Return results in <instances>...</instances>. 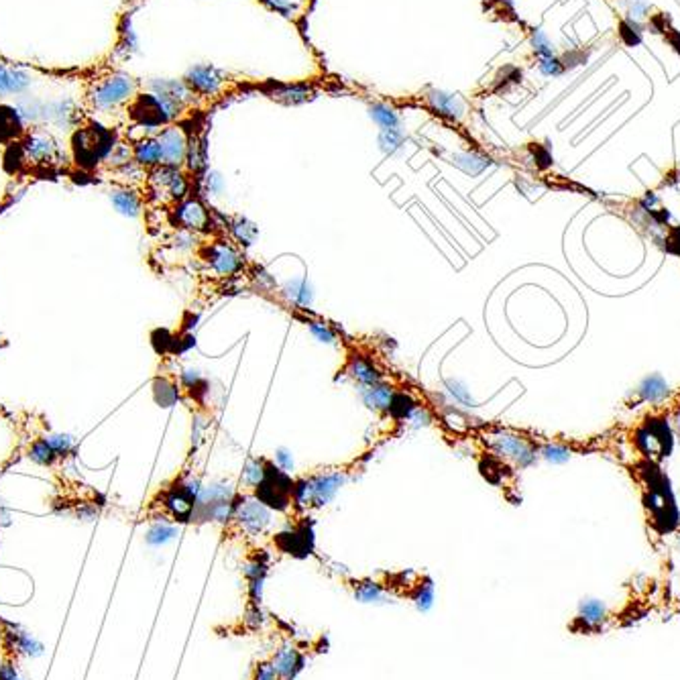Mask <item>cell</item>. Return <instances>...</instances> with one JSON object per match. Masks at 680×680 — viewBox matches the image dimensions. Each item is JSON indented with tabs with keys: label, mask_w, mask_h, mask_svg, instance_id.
<instances>
[{
	"label": "cell",
	"mask_w": 680,
	"mask_h": 680,
	"mask_svg": "<svg viewBox=\"0 0 680 680\" xmlns=\"http://www.w3.org/2000/svg\"><path fill=\"white\" fill-rule=\"evenodd\" d=\"M0 680H19V675L10 664H2L0 666Z\"/></svg>",
	"instance_id": "43"
},
{
	"label": "cell",
	"mask_w": 680,
	"mask_h": 680,
	"mask_svg": "<svg viewBox=\"0 0 680 680\" xmlns=\"http://www.w3.org/2000/svg\"><path fill=\"white\" fill-rule=\"evenodd\" d=\"M137 94V80L122 71H106L90 80L86 102L96 113H111L128 104Z\"/></svg>",
	"instance_id": "1"
},
{
	"label": "cell",
	"mask_w": 680,
	"mask_h": 680,
	"mask_svg": "<svg viewBox=\"0 0 680 680\" xmlns=\"http://www.w3.org/2000/svg\"><path fill=\"white\" fill-rule=\"evenodd\" d=\"M133 159L145 168V170H155L161 166V147L155 137H143L135 141L133 145Z\"/></svg>",
	"instance_id": "15"
},
{
	"label": "cell",
	"mask_w": 680,
	"mask_h": 680,
	"mask_svg": "<svg viewBox=\"0 0 680 680\" xmlns=\"http://www.w3.org/2000/svg\"><path fill=\"white\" fill-rule=\"evenodd\" d=\"M25 124L19 111L10 106H0V143H12L25 137Z\"/></svg>",
	"instance_id": "16"
},
{
	"label": "cell",
	"mask_w": 680,
	"mask_h": 680,
	"mask_svg": "<svg viewBox=\"0 0 680 680\" xmlns=\"http://www.w3.org/2000/svg\"><path fill=\"white\" fill-rule=\"evenodd\" d=\"M269 660H271V666H273L277 679L295 680L297 679V675L306 668L308 656H306V652L299 650L295 644L284 642V644L273 652V656H271Z\"/></svg>",
	"instance_id": "7"
},
{
	"label": "cell",
	"mask_w": 680,
	"mask_h": 680,
	"mask_svg": "<svg viewBox=\"0 0 680 680\" xmlns=\"http://www.w3.org/2000/svg\"><path fill=\"white\" fill-rule=\"evenodd\" d=\"M285 293H287L293 302H297L299 306H308V304H310V289H306L304 282H291V284H287Z\"/></svg>",
	"instance_id": "35"
},
{
	"label": "cell",
	"mask_w": 680,
	"mask_h": 680,
	"mask_svg": "<svg viewBox=\"0 0 680 680\" xmlns=\"http://www.w3.org/2000/svg\"><path fill=\"white\" fill-rule=\"evenodd\" d=\"M342 582L350 591L352 599L359 603H383L389 595L385 591L383 582L377 578H371V576H361V578L348 576Z\"/></svg>",
	"instance_id": "9"
},
{
	"label": "cell",
	"mask_w": 680,
	"mask_h": 680,
	"mask_svg": "<svg viewBox=\"0 0 680 680\" xmlns=\"http://www.w3.org/2000/svg\"><path fill=\"white\" fill-rule=\"evenodd\" d=\"M238 534L259 536L271 523V510L257 497H242L234 501V511L228 519Z\"/></svg>",
	"instance_id": "3"
},
{
	"label": "cell",
	"mask_w": 680,
	"mask_h": 680,
	"mask_svg": "<svg viewBox=\"0 0 680 680\" xmlns=\"http://www.w3.org/2000/svg\"><path fill=\"white\" fill-rule=\"evenodd\" d=\"M12 94V80H10V67L0 63V98Z\"/></svg>",
	"instance_id": "39"
},
{
	"label": "cell",
	"mask_w": 680,
	"mask_h": 680,
	"mask_svg": "<svg viewBox=\"0 0 680 680\" xmlns=\"http://www.w3.org/2000/svg\"><path fill=\"white\" fill-rule=\"evenodd\" d=\"M403 145V133L399 128H383L381 135H379V147L385 151V153H396L397 149H401Z\"/></svg>",
	"instance_id": "28"
},
{
	"label": "cell",
	"mask_w": 680,
	"mask_h": 680,
	"mask_svg": "<svg viewBox=\"0 0 680 680\" xmlns=\"http://www.w3.org/2000/svg\"><path fill=\"white\" fill-rule=\"evenodd\" d=\"M348 373L361 381L363 385H377L381 381V373L373 367L371 361L367 359H361V356H352L350 363H348Z\"/></svg>",
	"instance_id": "20"
},
{
	"label": "cell",
	"mask_w": 680,
	"mask_h": 680,
	"mask_svg": "<svg viewBox=\"0 0 680 680\" xmlns=\"http://www.w3.org/2000/svg\"><path fill=\"white\" fill-rule=\"evenodd\" d=\"M495 444L499 449V453L508 454V456H513L515 460H521L528 456V449L523 446L521 440L517 438H510V436H497L495 438Z\"/></svg>",
	"instance_id": "26"
},
{
	"label": "cell",
	"mask_w": 680,
	"mask_h": 680,
	"mask_svg": "<svg viewBox=\"0 0 680 680\" xmlns=\"http://www.w3.org/2000/svg\"><path fill=\"white\" fill-rule=\"evenodd\" d=\"M23 153H25V159L27 161H33V163H49L54 161L57 155V145L54 141V137L45 131H29L25 137H23Z\"/></svg>",
	"instance_id": "8"
},
{
	"label": "cell",
	"mask_w": 680,
	"mask_h": 680,
	"mask_svg": "<svg viewBox=\"0 0 680 680\" xmlns=\"http://www.w3.org/2000/svg\"><path fill=\"white\" fill-rule=\"evenodd\" d=\"M265 8H269V10H273V12H277V14H282V16H293L295 14V10H297V6H295V2L293 0H259Z\"/></svg>",
	"instance_id": "33"
},
{
	"label": "cell",
	"mask_w": 680,
	"mask_h": 680,
	"mask_svg": "<svg viewBox=\"0 0 680 680\" xmlns=\"http://www.w3.org/2000/svg\"><path fill=\"white\" fill-rule=\"evenodd\" d=\"M159 147H161V166L168 168H179L185 161L190 137L188 133L177 124H168L155 135Z\"/></svg>",
	"instance_id": "5"
},
{
	"label": "cell",
	"mask_w": 680,
	"mask_h": 680,
	"mask_svg": "<svg viewBox=\"0 0 680 680\" xmlns=\"http://www.w3.org/2000/svg\"><path fill=\"white\" fill-rule=\"evenodd\" d=\"M240 624L245 627V631H261L263 625L267 624V615L263 613V607H261V605H251V603H247V607H245V615H242Z\"/></svg>",
	"instance_id": "24"
},
{
	"label": "cell",
	"mask_w": 680,
	"mask_h": 680,
	"mask_svg": "<svg viewBox=\"0 0 680 680\" xmlns=\"http://www.w3.org/2000/svg\"><path fill=\"white\" fill-rule=\"evenodd\" d=\"M369 114H371V118H373L381 128H397V126H399V116H397L396 111H394L392 106H387V104H381V102L371 104V106H369Z\"/></svg>",
	"instance_id": "23"
},
{
	"label": "cell",
	"mask_w": 680,
	"mask_h": 680,
	"mask_svg": "<svg viewBox=\"0 0 680 680\" xmlns=\"http://www.w3.org/2000/svg\"><path fill=\"white\" fill-rule=\"evenodd\" d=\"M251 680H280L273 666H271V660L265 658V660H259L255 666H253V672H251Z\"/></svg>",
	"instance_id": "36"
},
{
	"label": "cell",
	"mask_w": 680,
	"mask_h": 680,
	"mask_svg": "<svg viewBox=\"0 0 680 680\" xmlns=\"http://www.w3.org/2000/svg\"><path fill=\"white\" fill-rule=\"evenodd\" d=\"M538 67H540V71L544 73V76H558V73H563V63L556 59V57L552 56V57H540V63H538Z\"/></svg>",
	"instance_id": "37"
},
{
	"label": "cell",
	"mask_w": 680,
	"mask_h": 680,
	"mask_svg": "<svg viewBox=\"0 0 680 680\" xmlns=\"http://www.w3.org/2000/svg\"><path fill=\"white\" fill-rule=\"evenodd\" d=\"M662 394H664V385L658 379H650L646 383V396L648 397H658L662 396Z\"/></svg>",
	"instance_id": "41"
},
{
	"label": "cell",
	"mask_w": 680,
	"mask_h": 680,
	"mask_svg": "<svg viewBox=\"0 0 680 680\" xmlns=\"http://www.w3.org/2000/svg\"><path fill=\"white\" fill-rule=\"evenodd\" d=\"M363 399L369 407L373 409H387L392 407V401H394V389H389L387 385H365L363 387Z\"/></svg>",
	"instance_id": "21"
},
{
	"label": "cell",
	"mask_w": 680,
	"mask_h": 680,
	"mask_svg": "<svg viewBox=\"0 0 680 680\" xmlns=\"http://www.w3.org/2000/svg\"><path fill=\"white\" fill-rule=\"evenodd\" d=\"M208 261H210L212 269L218 271V273H223V275H230V273H234L240 267L238 255L230 247H227V245H214V247H210Z\"/></svg>",
	"instance_id": "17"
},
{
	"label": "cell",
	"mask_w": 680,
	"mask_h": 680,
	"mask_svg": "<svg viewBox=\"0 0 680 680\" xmlns=\"http://www.w3.org/2000/svg\"><path fill=\"white\" fill-rule=\"evenodd\" d=\"M275 456H277V462H280V466L284 468L285 473H287V471H291V466H293L291 454L282 449V451H277V454H275Z\"/></svg>",
	"instance_id": "42"
},
{
	"label": "cell",
	"mask_w": 680,
	"mask_h": 680,
	"mask_svg": "<svg viewBox=\"0 0 680 680\" xmlns=\"http://www.w3.org/2000/svg\"><path fill=\"white\" fill-rule=\"evenodd\" d=\"M267 94L269 98L284 104H302L306 100H312L316 90L310 84H275Z\"/></svg>",
	"instance_id": "14"
},
{
	"label": "cell",
	"mask_w": 680,
	"mask_h": 680,
	"mask_svg": "<svg viewBox=\"0 0 680 680\" xmlns=\"http://www.w3.org/2000/svg\"><path fill=\"white\" fill-rule=\"evenodd\" d=\"M232 232H234V236H236L240 242L251 245V242L255 240V236H257V227L251 225V223H247V220H236V223L232 225Z\"/></svg>",
	"instance_id": "34"
},
{
	"label": "cell",
	"mask_w": 680,
	"mask_h": 680,
	"mask_svg": "<svg viewBox=\"0 0 680 680\" xmlns=\"http://www.w3.org/2000/svg\"><path fill=\"white\" fill-rule=\"evenodd\" d=\"M265 468H267V462L265 460H259V458H253L247 462V468H245V481L251 485V487H259L265 479Z\"/></svg>",
	"instance_id": "29"
},
{
	"label": "cell",
	"mask_w": 680,
	"mask_h": 680,
	"mask_svg": "<svg viewBox=\"0 0 680 680\" xmlns=\"http://www.w3.org/2000/svg\"><path fill=\"white\" fill-rule=\"evenodd\" d=\"M185 161H188L190 171H194V173H198V171L206 168V141H204V139L190 137V145H188Z\"/></svg>",
	"instance_id": "22"
},
{
	"label": "cell",
	"mask_w": 680,
	"mask_h": 680,
	"mask_svg": "<svg viewBox=\"0 0 680 680\" xmlns=\"http://www.w3.org/2000/svg\"><path fill=\"white\" fill-rule=\"evenodd\" d=\"M532 45H534V52L538 54V57L554 56V47H552V43L548 41V37H546L540 29H534V33H532Z\"/></svg>",
	"instance_id": "32"
},
{
	"label": "cell",
	"mask_w": 680,
	"mask_h": 680,
	"mask_svg": "<svg viewBox=\"0 0 680 680\" xmlns=\"http://www.w3.org/2000/svg\"><path fill=\"white\" fill-rule=\"evenodd\" d=\"M183 84L194 96H216L225 88L227 78L214 65H196L185 73Z\"/></svg>",
	"instance_id": "6"
},
{
	"label": "cell",
	"mask_w": 680,
	"mask_h": 680,
	"mask_svg": "<svg viewBox=\"0 0 680 680\" xmlns=\"http://www.w3.org/2000/svg\"><path fill=\"white\" fill-rule=\"evenodd\" d=\"M342 481H344V477L340 473L318 475V477L299 481L293 487V503L302 510L322 508L337 495Z\"/></svg>",
	"instance_id": "2"
},
{
	"label": "cell",
	"mask_w": 680,
	"mask_h": 680,
	"mask_svg": "<svg viewBox=\"0 0 680 680\" xmlns=\"http://www.w3.org/2000/svg\"><path fill=\"white\" fill-rule=\"evenodd\" d=\"M277 544L282 546L284 552H289L293 556H306L314 548V538H312V532L306 525H302L291 532L280 534Z\"/></svg>",
	"instance_id": "13"
},
{
	"label": "cell",
	"mask_w": 680,
	"mask_h": 680,
	"mask_svg": "<svg viewBox=\"0 0 680 680\" xmlns=\"http://www.w3.org/2000/svg\"><path fill=\"white\" fill-rule=\"evenodd\" d=\"M607 620V609L601 601L597 599H587L578 605V615L574 617L572 622V629L574 631H585V633H591V631H599L601 625L605 624Z\"/></svg>",
	"instance_id": "10"
},
{
	"label": "cell",
	"mask_w": 680,
	"mask_h": 680,
	"mask_svg": "<svg viewBox=\"0 0 680 680\" xmlns=\"http://www.w3.org/2000/svg\"><path fill=\"white\" fill-rule=\"evenodd\" d=\"M407 599H409L420 611H428V609H432V605H434V580H432L430 576L422 574L420 580L416 582V587H413V591L409 593Z\"/></svg>",
	"instance_id": "19"
},
{
	"label": "cell",
	"mask_w": 680,
	"mask_h": 680,
	"mask_svg": "<svg viewBox=\"0 0 680 680\" xmlns=\"http://www.w3.org/2000/svg\"><path fill=\"white\" fill-rule=\"evenodd\" d=\"M206 185L212 194H220L223 192V179L218 173H208L206 175Z\"/></svg>",
	"instance_id": "40"
},
{
	"label": "cell",
	"mask_w": 680,
	"mask_h": 680,
	"mask_svg": "<svg viewBox=\"0 0 680 680\" xmlns=\"http://www.w3.org/2000/svg\"><path fill=\"white\" fill-rule=\"evenodd\" d=\"M173 536H175V525H171L170 521L161 519V521H155V523L149 528V532H147V542L157 546V544H163V542L171 540Z\"/></svg>",
	"instance_id": "25"
},
{
	"label": "cell",
	"mask_w": 680,
	"mask_h": 680,
	"mask_svg": "<svg viewBox=\"0 0 680 680\" xmlns=\"http://www.w3.org/2000/svg\"><path fill=\"white\" fill-rule=\"evenodd\" d=\"M149 181V194L166 204V202H183V198L188 196L190 183L183 171H179V168H168V166H159L155 170H151V173L147 175Z\"/></svg>",
	"instance_id": "4"
},
{
	"label": "cell",
	"mask_w": 680,
	"mask_h": 680,
	"mask_svg": "<svg viewBox=\"0 0 680 680\" xmlns=\"http://www.w3.org/2000/svg\"><path fill=\"white\" fill-rule=\"evenodd\" d=\"M546 456H548V458H554V460H565V458H567V454L563 453L560 449H548V451H546Z\"/></svg>",
	"instance_id": "44"
},
{
	"label": "cell",
	"mask_w": 680,
	"mask_h": 680,
	"mask_svg": "<svg viewBox=\"0 0 680 680\" xmlns=\"http://www.w3.org/2000/svg\"><path fill=\"white\" fill-rule=\"evenodd\" d=\"M426 100H428V104L434 113L444 116V118H451V120H460L466 113V106L458 96L442 92V90H436V88H430L426 92Z\"/></svg>",
	"instance_id": "11"
},
{
	"label": "cell",
	"mask_w": 680,
	"mask_h": 680,
	"mask_svg": "<svg viewBox=\"0 0 680 680\" xmlns=\"http://www.w3.org/2000/svg\"><path fill=\"white\" fill-rule=\"evenodd\" d=\"M418 405L413 403V399L409 396H405V394H396L394 396V401H392V407H389V411L396 416V418H399V420H403V418H409L411 413H413V409H416Z\"/></svg>",
	"instance_id": "30"
},
{
	"label": "cell",
	"mask_w": 680,
	"mask_h": 680,
	"mask_svg": "<svg viewBox=\"0 0 680 680\" xmlns=\"http://www.w3.org/2000/svg\"><path fill=\"white\" fill-rule=\"evenodd\" d=\"M29 456H31L33 462H37V464H41V466H49V464L56 462V458H59V456L52 451V446H49L43 438L37 440V442H33V446H31V451H29Z\"/></svg>",
	"instance_id": "27"
},
{
	"label": "cell",
	"mask_w": 680,
	"mask_h": 680,
	"mask_svg": "<svg viewBox=\"0 0 680 680\" xmlns=\"http://www.w3.org/2000/svg\"><path fill=\"white\" fill-rule=\"evenodd\" d=\"M43 440L52 446V451H54L57 456H65V454L73 449V440H71V436H67V434H45Z\"/></svg>",
	"instance_id": "31"
},
{
	"label": "cell",
	"mask_w": 680,
	"mask_h": 680,
	"mask_svg": "<svg viewBox=\"0 0 680 680\" xmlns=\"http://www.w3.org/2000/svg\"><path fill=\"white\" fill-rule=\"evenodd\" d=\"M111 200L116 210L124 216H137L141 212V196L131 188H114L111 192Z\"/></svg>",
	"instance_id": "18"
},
{
	"label": "cell",
	"mask_w": 680,
	"mask_h": 680,
	"mask_svg": "<svg viewBox=\"0 0 680 680\" xmlns=\"http://www.w3.org/2000/svg\"><path fill=\"white\" fill-rule=\"evenodd\" d=\"M308 324H310L312 335H314L318 340H322V342H335V340H337L335 332H332L326 324H322V322H308Z\"/></svg>",
	"instance_id": "38"
},
{
	"label": "cell",
	"mask_w": 680,
	"mask_h": 680,
	"mask_svg": "<svg viewBox=\"0 0 680 680\" xmlns=\"http://www.w3.org/2000/svg\"><path fill=\"white\" fill-rule=\"evenodd\" d=\"M175 220L183 230H202L208 227L210 214L198 200H185L175 210Z\"/></svg>",
	"instance_id": "12"
}]
</instances>
